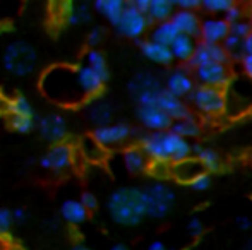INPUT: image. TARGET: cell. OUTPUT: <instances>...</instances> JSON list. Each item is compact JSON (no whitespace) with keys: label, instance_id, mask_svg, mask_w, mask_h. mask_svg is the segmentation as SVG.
I'll return each mask as SVG.
<instances>
[{"label":"cell","instance_id":"1","mask_svg":"<svg viewBox=\"0 0 252 250\" xmlns=\"http://www.w3.org/2000/svg\"><path fill=\"white\" fill-rule=\"evenodd\" d=\"M40 91L48 101L59 107L74 108L90 101L77 77V67L69 63H55L41 72Z\"/></svg>","mask_w":252,"mask_h":250},{"label":"cell","instance_id":"2","mask_svg":"<svg viewBox=\"0 0 252 250\" xmlns=\"http://www.w3.org/2000/svg\"><path fill=\"white\" fill-rule=\"evenodd\" d=\"M139 146L153 163L175 165L192 158V144L172 129L163 132H148L141 137Z\"/></svg>","mask_w":252,"mask_h":250},{"label":"cell","instance_id":"3","mask_svg":"<svg viewBox=\"0 0 252 250\" xmlns=\"http://www.w3.org/2000/svg\"><path fill=\"white\" fill-rule=\"evenodd\" d=\"M106 211L115 224L120 226H137L146 218L143 189L120 187L115 189L106 200Z\"/></svg>","mask_w":252,"mask_h":250},{"label":"cell","instance_id":"4","mask_svg":"<svg viewBox=\"0 0 252 250\" xmlns=\"http://www.w3.org/2000/svg\"><path fill=\"white\" fill-rule=\"evenodd\" d=\"M38 63V52L30 41L14 40L7 43L2 54V65L10 76L24 77L34 72Z\"/></svg>","mask_w":252,"mask_h":250},{"label":"cell","instance_id":"5","mask_svg":"<svg viewBox=\"0 0 252 250\" xmlns=\"http://www.w3.org/2000/svg\"><path fill=\"white\" fill-rule=\"evenodd\" d=\"M146 216L153 220H163L172 213L175 206V190L165 182H153L143 189Z\"/></svg>","mask_w":252,"mask_h":250},{"label":"cell","instance_id":"6","mask_svg":"<svg viewBox=\"0 0 252 250\" xmlns=\"http://www.w3.org/2000/svg\"><path fill=\"white\" fill-rule=\"evenodd\" d=\"M127 91L137 103V107L156 105L165 91V83H161L159 77L151 72H139L129 81Z\"/></svg>","mask_w":252,"mask_h":250},{"label":"cell","instance_id":"7","mask_svg":"<svg viewBox=\"0 0 252 250\" xmlns=\"http://www.w3.org/2000/svg\"><path fill=\"white\" fill-rule=\"evenodd\" d=\"M190 105L197 113L204 117H220L226 113V93L225 89L208 86H196L189 96Z\"/></svg>","mask_w":252,"mask_h":250},{"label":"cell","instance_id":"8","mask_svg":"<svg viewBox=\"0 0 252 250\" xmlns=\"http://www.w3.org/2000/svg\"><path fill=\"white\" fill-rule=\"evenodd\" d=\"M7 113H9V125L19 134H30L36 129L38 118L34 113V107L24 94L17 93L7 101Z\"/></svg>","mask_w":252,"mask_h":250},{"label":"cell","instance_id":"9","mask_svg":"<svg viewBox=\"0 0 252 250\" xmlns=\"http://www.w3.org/2000/svg\"><path fill=\"white\" fill-rule=\"evenodd\" d=\"M74 160H76V153L74 147L69 142L62 144H53L48 147L38 160L41 170L48 171L53 175H63L72 168Z\"/></svg>","mask_w":252,"mask_h":250},{"label":"cell","instance_id":"10","mask_svg":"<svg viewBox=\"0 0 252 250\" xmlns=\"http://www.w3.org/2000/svg\"><path fill=\"white\" fill-rule=\"evenodd\" d=\"M36 129L40 132L41 139L47 140L50 146L67 142V137H69L67 118L62 113H59V111H50V113H45L41 117H38Z\"/></svg>","mask_w":252,"mask_h":250},{"label":"cell","instance_id":"11","mask_svg":"<svg viewBox=\"0 0 252 250\" xmlns=\"http://www.w3.org/2000/svg\"><path fill=\"white\" fill-rule=\"evenodd\" d=\"M148 26H150V19H148L146 14L137 10L132 2H127L126 10H124L119 23L113 28H115L117 33L122 34V36L130 38V40H137V38H141L146 33Z\"/></svg>","mask_w":252,"mask_h":250},{"label":"cell","instance_id":"12","mask_svg":"<svg viewBox=\"0 0 252 250\" xmlns=\"http://www.w3.org/2000/svg\"><path fill=\"white\" fill-rule=\"evenodd\" d=\"M197 86L225 89L232 83V70L228 63H204L192 70Z\"/></svg>","mask_w":252,"mask_h":250},{"label":"cell","instance_id":"13","mask_svg":"<svg viewBox=\"0 0 252 250\" xmlns=\"http://www.w3.org/2000/svg\"><path fill=\"white\" fill-rule=\"evenodd\" d=\"M94 140L103 147V149H110V147H119L126 144L127 140L132 137V127L126 122H112L108 125L96 127L93 129L91 134Z\"/></svg>","mask_w":252,"mask_h":250},{"label":"cell","instance_id":"14","mask_svg":"<svg viewBox=\"0 0 252 250\" xmlns=\"http://www.w3.org/2000/svg\"><path fill=\"white\" fill-rule=\"evenodd\" d=\"M136 117L141 122L144 129L150 132H163V130H170L173 125V118L170 117L166 111H163L156 105H144V107H137Z\"/></svg>","mask_w":252,"mask_h":250},{"label":"cell","instance_id":"15","mask_svg":"<svg viewBox=\"0 0 252 250\" xmlns=\"http://www.w3.org/2000/svg\"><path fill=\"white\" fill-rule=\"evenodd\" d=\"M165 89L170 94L180 98H189L192 94V91L196 89V79H194V74L190 70L184 69V67H177L172 72L166 76L165 79Z\"/></svg>","mask_w":252,"mask_h":250},{"label":"cell","instance_id":"16","mask_svg":"<svg viewBox=\"0 0 252 250\" xmlns=\"http://www.w3.org/2000/svg\"><path fill=\"white\" fill-rule=\"evenodd\" d=\"M230 34V24L221 16H209L204 17L201 23L199 38L202 43L223 45L226 36Z\"/></svg>","mask_w":252,"mask_h":250},{"label":"cell","instance_id":"17","mask_svg":"<svg viewBox=\"0 0 252 250\" xmlns=\"http://www.w3.org/2000/svg\"><path fill=\"white\" fill-rule=\"evenodd\" d=\"M77 77H79V84L83 87L84 94L88 100H96V96H100L103 93L106 79H103L98 72H94L91 67H88L84 62L77 63Z\"/></svg>","mask_w":252,"mask_h":250},{"label":"cell","instance_id":"18","mask_svg":"<svg viewBox=\"0 0 252 250\" xmlns=\"http://www.w3.org/2000/svg\"><path fill=\"white\" fill-rule=\"evenodd\" d=\"M230 55L225 52L223 45H211V43H202L199 41L196 48V54H194L192 60L189 62V65L192 69L204 63H228Z\"/></svg>","mask_w":252,"mask_h":250},{"label":"cell","instance_id":"19","mask_svg":"<svg viewBox=\"0 0 252 250\" xmlns=\"http://www.w3.org/2000/svg\"><path fill=\"white\" fill-rule=\"evenodd\" d=\"M122 165L129 173L141 175L150 170L153 161L141 146H127L122 151Z\"/></svg>","mask_w":252,"mask_h":250},{"label":"cell","instance_id":"20","mask_svg":"<svg viewBox=\"0 0 252 250\" xmlns=\"http://www.w3.org/2000/svg\"><path fill=\"white\" fill-rule=\"evenodd\" d=\"M88 216H90V211L81 204L79 199H65L60 204V218L69 226H81L86 223Z\"/></svg>","mask_w":252,"mask_h":250},{"label":"cell","instance_id":"21","mask_svg":"<svg viewBox=\"0 0 252 250\" xmlns=\"http://www.w3.org/2000/svg\"><path fill=\"white\" fill-rule=\"evenodd\" d=\"M172 23L175 24V28L179 29L180 34H186V36H199L201 31V23L194 10H180L177 9L175 14L172 16Z\"/></svg>","mask_w":252,"mask_h":250},{"label":"cell","instance_id":"22","mask_svg":"<svg viewBox=\"0 0 252 250\" xmlns=\"http://www.w3.org/2000/svg\"><path fill=\"white\" fill-rule=\"evenodd\" d=\"M204 168L196 158H189V160H184L180 163L172 165L170 168V175L175 178L180 184H190L196 177H199L201 173H204Z\"/></svg>","mask_w":252,"mask_h":250},{"label":"cell","instance_id":"23","mask_svg":"<svg viewBox=\"0 0 252 250\" xmlns=\"http://www.w3.org/2000/svg\"><path fill=\"white\" fill-rule=\"evenodd\" d=\"M139 48L141 54L146 60H150L153 63H158V65H168L173 62V55L170 47L165 45H159L153 40H143L139 41Z\"/></svg>","mask_w":252,"mask_h":250},{"label":"cell","instance_id":"24","mask_svg":"<svg viewBox=\"0 0 252 250\" xmlns=\"http://www.w3.org/2000/svg\"><path fill=\"white\" fill-rule=\"evenodd\" d=\"M86 113H88L90 122L94 125V129H96V127L108 125L113 122V107L108 103V101L100 100V98L90 101Z\"/></svg>","mask_w":252,"mask_h":250},{"label":"cell","instance_id":"25","mask_svg":"<svg viewBox=\"0 0 252 250\" xmlns=\"http://www.w3.org/2000/svg\"><path fill=\"white\" fill-rule=\"evenodd\" d=\"M156 107H159L163 111H166V113L170 115V117L173 118V120H180V118L187 117V115H190V110L189 107H187L186 103H184V100H180V98L173 96V94H170L168 91H163V94L159 96L158 103H156Z\"/></svg>","mask_w":252,"mask_h":250},{"label":"cell","instance_id":"26","mask_svg":"<svg viewBox=\"0 0 252 250\" xmlns=\"http://www.w3.org/2000/svg\"><path fill=\"white\" fill-rule=\"evenodd\" d=\"M197 43L192 36H186V34H179L175 41L170 45L173 60H179L182 63H189L192 60L194 54H196Z\"/></svg>","mask_w":252,"mask_h":250},{"label":"cell","instance_id":"27","mask_svg":"<svg viewBox=\"0 0 252 250\" xmlns=\"http://www.w3.org/2000/svg\"><path fill=\"white\" fill-rule=\"evenodd\" d=\"M127 7V2L124 0H94L93 2V9L96 10L100 16L105 17L110 24L115 26L119 23L120 16L124 14Z\"/></svg>","mask_w":252,"mask_h":250},{"label":"cell","instance_id":"28","mask_svg":"<svg viewBox=\"0 0 252 250\" xmlns=\"http://www.w3.org/2000/svg\"><path fill=\"white\" fill-rule=\"evenodd\" d=\"M192 156L199 161L208 173L218 171L221 168V158L213 147L202 146V144H192Z\"/></svg>","mask_w":252,"mask_h":250},{"label":"cell","instance_id":"29","mask_svg":"<svg viewBox=\"0 0 252 250\" xmlns=\"http://www.w3.org/2000/svg\"><path fill=\"white\" fill-rule=\"evenodd\" d=\"M179 29L175 28V24L170 21H165V23H156L155 28L151 29V38L150 40L156 41L159 45H165V47H170L173 41L179 38Z\"/></svg>","mask_w":252,"mask_h":250},{"label":"cell","instance_id":"30","mask_svg":"<svg viewBox=\"0 0 252 250\" xmlns=\"http://www.w3.org/2000/svg\"><path fill=\"white\" fill-rule=\"evenodd\" d=\"M172 130L187 140L196 139L201 134V122H199V118L190 113V115H187V117L180 118V120H173Z\"/></svg>","mask_w":252,"mask_h":250},{"label":"cell","instance_id":"31","mask_svg":"<svg viewBox=\"0 0 252 250\" xmlns=\"http://www.w3.org/2000/svg\"><path fill=\"white\" fill-rule=\"evenodd\" d=\"M175 10V2H170V0H151L150 10H148V19L155 21V23H165V21L172 19Z\"/></svg>","mask_w":252,"mask_h":250},{"label":"cell","instance_id":"32","mask_svg":"<svg viewBox=\"0 0 252 250\" xmlns=\"http://www.w3.org/2000/svg\"><path fill=\"white\" fill-rule=\"evenodd\" d=\"M83 62L86 63L88 67H91L94 72L100 74L103 79L108 81V62H106V57L101 50H98V48H90V50L84 54Z\"/></svg>","mask_w":252,"mask_h":250},{"label":"cell","instance_id":"33","mask_svg":"<svg viewBox=\"0 0 252 250\" xmlns=\"http://www.w3.org/2000/svg\"><path fill=\"white\" fill-rule=\"evenodd\" d=\"M232 5H233L232 0H204V2H201L202 10L213 14V16H220V14H221V17L225 16L226 10Z\"/></svg>","mask_w":252,"mask_h":250},{"label":"cell","instance_id":"34","mask_svg":"<svg viewBox=\"0 0 252 250\" xmlns=\"http://www.w3.org/2000/svg\"><path fill=\"white\" fill-rule=\"evenodd\" d=\"M14 224H16V221L12 216V209L0 207V238H9Z\"/></svg>","mask_w":252,"mask_h":250},{"label":"cell","instance_id":"35","mask_svg":"<svg viewBox=\"0 0 252 250\" xmlns=\"http://www.w3.org/2000/svg\"><path fill=\"white\" fill-rule=\"evenodd\" d=\"M223 48L230 57H240L242 58V48H244V40H240L239 36L230 33L226 36V40L223 41Z\"/></svg>","mask_w":252,"mask_h":250},{"label":"cell","instance_id":"36","mask_svg":"<svg viewBox=\"0 0 252 250\" xmlns=\"http://www.w3.org/2000/svg\"><path fill=\"white\" fill-rule=\"evenodd\" d=\"M230 33L235 34V36H239L240 40H246V38L252 33L251 21L249 19H242V21H239V23L230 24Z\"/></svg>","mask_w":252,"mask_h":250},{"label":"cell","instance_id":"37","mask_svg":"<svg viewBox=\"0 0 252 250\" xmlns=\"http://www.w3.org/2000/svg\"><path fill=\"white\" fill-rule=\"evenodd\" d=\"M105 34H106V31L103 26L91 28V29L88 31V36H86V41H88V45H90V48H96L98 45L105 40Z\"/></svg>","mask_w":252,"mask_h":250},{"label":"cell","instance_id":"38","mask_svg":"<svg viewBox=\"0 0 252 250\" xmlns=\"http://www.w3.org/2000/svg\"><path fill=\"white\" fill-rule=\"evenodd\" d=\"M189 187L192 190H196V192H204V190H208L211 187V175H209L208 171H204V173H201L199 177H196L190 182Z\"/></svg>","mask_w":252,"mask_h":250},{"label":"cell","instance_id":"39","mask_svg":"<svg viewBox=\"0 0 252 250\" xmlns=\"http://www.w3.org/2000/svg\"><path fill=\"white\" fill-rule=\"evenodd\" d=\"M244 16H246V12H244V7L239 5V3H233V5L226 10V14L223 17H225L228 24H233V23H239V21L246 19Z\"/></svg>","mask_w":252,"mask_h":250},{"label":"cell","instance_id":"40","mask_svg":"<svg viewBox=\"0 0 252 250\" xmlns=\"http://www.w3.org/2000/svg\"><path fill=\"white\" fill-rule=\"evenodd\" d=\"M187 233L192 238H199L202 233H204V223L199 220V218H190L187 221Z\"/></svg>","mask_w":252,"mask_h":250},{"label":"cell","instance_id":"41","mask_svg":"<svg viewBox=\"0 0 252 250\" xmlns=\"http://www.w3.org/2000/svg\"><path fill=\"white\" fill-rule=\"evenodd\" d=\"M79 200H81V204L90 211V213H93V211L98 209V197L94 195L93 192H83L79 197Z\"/></svg>","mask_w":252,"mask_h":250},{"label":"cell","instance_id":"42","mask_svg":"<svg viewBox=\"0 0 252 250\" xmlns=\"http://www.w3.org/2000/svg\"><path fill=\"white\" fill-rule=\"evenodd\" d=\"M175 9L194 10V12H196L197 9H201V2L199 0H179V2H175Z\"/></svg>","mask_w":252,"mask_h":250},{"label":"cell","instance_id":"43","mask_svg":"<svg viewBox=\"0 0 252 250\" xmlns=\"http://www.w3.org/2000/svg\"><path fill=\"white\" fill-rule=\"evenodd\" d=\"M240 65H242V70H244V74H246V77L252 83V55H242Z\"/></svg>","mask_w":252,"mask_h":250},{"label":"cell","instance_id":"44","mask_svg":"<svg viewBox=\"0 0 252 250\" xmlns=\"http://www.w3.org/2000/svg\"><path fill=\"white\" fill-rule=\"evenodd\" d=\"M12 216H14L16 224H23V223H26V221H28V211L24 209V207H14Z\"/></svg>","mask_w":252,"mask_h":250},{"label":"cell","instance_id":"45","mask_svg":"<svg viewBox=\"0 0 252 250\" xmlns=\"http://www.w3.org/2000/svg\"><path fill=\"white\" fill-rule=\"evenodd\" d=\"M235 226L239 228V230H242V231H247V230H251V228H252V220L249 216H239L235 220Z\"/></svg>","mask_w":252,"mask_h":250},{"label":"cell","instance_id":"46","mask_svg":"<svg viewBox=\"0 0 252 250\" xmlns=\"http://www.w3.org/2000/svg\"><path fill=\"white\" fill-rule=\"evenodd\" d=\"M150 2L151 0H132L134 7L137 10H141L143 14H146V16H148V10H150Z\"/></svg>","mask_w":252,"mask_h":250},{"label":"cell","instance_id":"47","mask_svg":"<svg viewBox=\"0 0 252 250\" xmlns=\"http://www.w3.org/2000/svg\"><path fill=\"white\" fill-rule=\"evenodd\" d=\"M242 55H252V33L246 38V40H244Z\"/></svg>","mask_w":252,"mask_h":250},{"label":"cell","instance_id":"48","mask_svg":"<svg viewBox=\"0 0 252 250\" xmlns=\"http://www.w3.org/2000/svg\"><path fill=\"white\" fill-rule=\"evenodd\" d=\"M146 250H170V249L166 247L165 242H161V240H155V242H151V244L148 245V249H146Z\"/></svg>","mask_w":252,"mask_h":250},{"label":"cell","instance_id":"49","mask_svg":"<svg viewBox=\"0 0 252 250\" xmlns=\"http://www.w3.org/2000/svg\"><path fill=\"white\" fill-rule=\"evenodd\" d=\"M70 250H96V249H93V247H88V245H84V244H76Z\"/></svg>","mask_w":252,"mask_h":250},{"label":"cell","instance_id":"50","mask_svg":"<svg viewBox=\"0 0 252 250\" xmlns=\"http://www.w3.org/2000/svg\"><path fill=\"white\" fill-rule=\"evenodd\" d=\"M108 250H130V249L127 247L126 244H115V245H112Z\"/></svg>","mask_w":252,"mask_h":250},{"label":"cell","instance_id":"51","mask_svg":"<svg viewBox=\"0 0 252 250\" xmlns=\"http://www.w3.org/2000/svg\"><path fill=\"white\" fill-rule=\"evenodd\" d=\"M3 250H24L21 245H16V244H9V245H5L3 247Z\"/></svg>","mask_w":252,"mask_h":250},{"label":"cell","instance_id":"52","mask_svg":"<svg viewBox=\"0 0 252 250\" xmlns=\"http://www.w3.org/2000/svg\"><path fill=\"white\" fill-rule=\"evenodd\" d=\"M244 250H252V238L246 244V247H244Z\"/></svg>","mask_w":252,"mask_h":250},{"label":"cell","instance_id":"53","mask_svg":"<svg viewBox=\"0 0 252 250\" xmlns=\"http://www.w3.org/2000/svg\"><path fill=\"white\" fill-rule=\"evenodd\" d=\"M249 21H251V24H252V5H251V9H249Z\"/></svg>","mask_w":252,"mask_h":250}]
</instances>
